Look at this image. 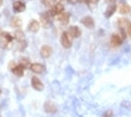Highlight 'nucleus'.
Instances as JSON below:
<instances>
[{"label":"nucleus","instance_id":"2","mask_svg":"<svg viewBox=\"0 0 131 117\" xmlns=\"http://www.w3.org/2000/svg\"><path fill=\"white\" fill-rule=\"evenodd\" d=\"M14 38L17 40V45H18L19 50H24L26 47H27V41H26L25 35L24 32L20 30V29H17L14 34Z\"/></svg>","mask_w":131,"mask_h":117},{"label":"nucleus","instance_id":"4","mask_svg":"<svg viewBox=\"0 0 131 117\" xmlns=\"http://www.w3.org/2000/svg\"><path fill=\"white\" fill-rule=\"evenodd\" d=\"M39 20H40V25L45 29H48L49 27L52 26V16L49 15L48 11L41 12L39 16Z\"/></svg>","mask_w":131,"mask_h":117},{"label":"nucleus","instance_id":"29","mask_svg":"<svg viewBox=\"0 0 131 117\" xmlns=\"http://www.w3.org/2000/svg\"><path fill=\"white\" fill-rule=\"evenodd\" d=\"M108 1H114V0H108Z\"/></svg>","mask_w":131,"mask_h":117},{"label":"nucleus","instance_id":"26","mask_svg":"<svg viewBox=\"0 0 131 117\" xmlns=\"http://www.w3.org/2000/svg\"><path fill=\"white\" fill-rule=\"evenodd\" d=\"M67 2H71L72 5H74V4H76L77 2V0H67Z\"/></svg>","mask_w":131,"mask_h":117},{"label":"nucleus","instance_id":"9","mask_svg":"<svg viewBox=\"0 0 131 117\" xmlns=\"http://www.w3.org/2000/svg\"><path fill=\"white\" fill-rule=\"evenodd\" d=\"M13 10L15 14H20L26 10V4L21 0H17L13 4Z\"/></svg>","mask_w":131,"mask_h":117},{"label":"nucleus","instance_id":"6","mask_svg":"<svg viewBox=\"0 0 131 117\" xmlns=\"http://www.w3.org/2000/svg\"><path fill=\"white\" fill-rule=\"evenodd\" d=\"M49 15L52 17H56L58 15H61L62 12H64V5H61V4H55L52 8H49L48 10Z\"/></svg>","mask_w":131,"mask_h":117},{"label":"nucleus","instance_id":"10","mask_svg":"<svg viewBox=\"0 0 131 117\" xmlns=\"http://www.w3.org/2000/svg\"><path fill=\"white\" fill-rule=\"evenodd\" d=\"M29 69L35 74H43L45 71V66L43 64H39V62H34V64H30Z\"/></svg>","mask_w":131,"mask_h":117},{"label":"nucleus","instance_id":"13","mask_svg":"<svg viewBox=\"0 0 131 117\" xmlns=\"http://www.w3.org/2000/svg\"><path fill=\"white\" fill-rule=\"evenodd\" d=\"M52 54H53V49L48 45H44V46L40 48V56L43 57V58H48V57L52 56Z\"/></svg>","mask_w":131,"mask_h":117},{"label":"nucleus","instance_id":"3","mask_svg":"<svg viewBox=\"0 0 131 117\" xmlns=\"http://www.w3.org/2000/svg\"><path fill=\"white\" fill-rule=\"evenodd\" d=\"M8 68H9L11 73H13L14 75H16L17 77H23V76H24V71H25V68H24L23 66L19 64V62L17 64L16 61L11 60V61L9 62V65H8Z\"/></svg>","mask_w":131,"mask_h":117},{"label":"nucleus","instance_id":"25","mask_svg":"<svg viewBox=\"0 0 131 117\" xmlns=\"http://www.w3.org/2000/svg\"><path fill=\"white\" fill-rule=\"evenodd\" d=\"M56 4H61V5H64L65 2H67V0H55Z\"/></svg>","mask_w":131,"mask_h":117},{"label":"nucleus","instance_id":"18","mask_svg":"<svg viewBox=\"0 0 131 117\" xmlns=\"http://www.w3.org/2000/svg\"><path fill=\"white\" fill-rule=\"evenodd\" d=\"M21 25H23L21 19H20L19 17H17V16H15L13 19H11V21H10V26L13 27V28H16V29H19L20 27H21Z\"/></svg>","mask_w":131,"mask_h":117},{"label":"nucleus","instance_id":"8","mask_svg":"<svg viewBox=\"0 0 131 117\" xmlns=\"http://www.w3.org/2000/svg\"><path fill=\"white\" fill-rule=\"evenodd\" d=\"M30 84H31V87H32V88H34L35 90H37V92H41V90L44 89V84H43V82H41L39 78L36 77V76L31 77Z\"/></svg>","mask_w":131,"mask_h":117},{"label":"nucleus","instance_id":"15","mask_svg":"<svg viewBox=\"0 0 131 117\" xmlns=\"http://www.w3.org/2000/svg\"><path fill=\"white\" fill-rule=\"evenodd\" d=\"M67 32L71 35V37L72 38H79L80 36H81V29L79 28L77 26H71L70 28H68V30Z\"/></svg>","mask_w":131,"mask_h":117},{"label":"nucleus","instance_id":"17","mask_svg":"<svg viewBox=\"0 0 131 117\" xmlns=\"http://www.w3.org/2000/svg\"><path fill=\"white\" fill-rule=\"evenodd\" d=\"M119 12L121 15L129 14V12H131V7L128 4H126V2H122V4H120V6H119Z\"/></svg>","mask_w":131,"mask_h":117},{"label":"nucleus","instance_id":"21","mask_svg":"<svg viewBox=\"0 0 131 117\" xmlns=\"http://www.w3.org/2000/svg\"><path fill=\"white\" fill-rule=\"evenodd\" d=\"M19 64L23 66L24 68H28V67H30V61H29V59L28 58H25V57H23V58H20V60H19Z\"/></svg>","mask_w":131,"mask_h":117},{"label":"nucleus","instance_id":"22","mask_svg":"<svg viewBox=\"0 0 131 117\" xmlns=\"http://www.w3.org/2000/svg\"><path fill=\"white\" fill-rule=\"evenodd\" d=\"M40 1L44 6H46V7H48V8H52L53 6L56 4L55 0H40Z\"/></svg>","mask_w":131,"mask_h":117},{"label":"nucleus","instance_id":"1","mask_svg":"<svg viewBox=\"0 0 131 117\" xmlns=\"http://www.w3.org/2000/svg\"><path fill=\"white\" fill-rule=\"evenodd\" d=\"M14 36L9 34V32H5L2 34V36L0 37V47L2 48V49H9L11 48L14 44Z\"/></svg>","mask_w":131,"mask_h":117},{"label":"nucleus","instance_id":"23","mask_svg":"<svg viewBox=\"0 0 131 117\" xmlns=\"http://www.w3.org/2000/svg\"><path fill=\"white\" fill-rule=\"evenodd\" d=\"M103 117H113V112L112 110H108L103 114Z\"/></svg>","mask_w":131,"mask_h":117},{"label":"nucleus","instance_id":"16","mask_svg":"<svg viewBox=\"0 0 131 117\" xmlns=\"http://www.w3.org/2000/svg\"><path fill=\"white\" fill-rule=\"evenodd\" d=\"M44 109H45V112L48 113V114H54V113L57 112V108H56L55 104L52 103V101H47V103L44 105Z\"/></svg>","mask_w":131,"mask_h":117},{"label":"nucleus","instance_id":"14","mask_svg":"<svg viewBox=\"0 0 131 117\" xmlns=\"http://www.w3.org/2000/svg\"><path fill=\"white\" fill-rule=\"evenodd\" d=\"M39 28H40V23L38 22L37 20L31 19L30 21H29V23H28V30L30 32L36 34V32H38V30H39Z\"/></svg>","mask_w":131,"mask_h":117},{"label":"nucleus","instance_id":"19","mask_svg":"<svg viewBox=\"0 0 131 117\" xmlns=\"http://www.w3.org/2000/svg\"><path fill=\"white\" fill-rule=\"evenodd\" d=\"M115 10H117V5L112 4L110 5L108 8H106L105 12H104V16H105V18H110L111 16H113V14L115 12Z\"/></svg>","mask_w":131,"mask_h":117},{"label":"nucleus","instance_id":"20","mask_svg":"<svg viewBox=\"0 0 131 117\" xmlns=\"http://www.w3.org/2000/svg\"><path fill=\"white\" fill-rule=\"evenodd\" d=\"M84 4L88 6L91 10H94V8L96 7V5L99 4V0H85Z\"/></svg>","mask_w":131,"mask_h":117},{"label":"nucleus","instance_id":"30","mask_svg":"<svg viewBox=\"0 0 131 117\" xmlns=\"http://www.w3.org/2000/svg\"><path fill=\"white\" fill-rule=\"evenodd\" d=\"M0 95H1V90H0Z\"/></svg>","mask_w":131,"mask_h":117},{"label":"nucleus","instance_id":"28","mask_svg":"<svg viewBox=\"0 0 131 117\" xmlns=\"http://www.w3.org/2000/svg\"><path fill=\"white\" fill-rule=\"evenodd\" d=\"M2 4H4V0H0V7L2 6Z\"/></svg>","mask_w":131,"mask_h":117},{"label":"nucleus","instance_id":"24","mask_svg":"<svg viewBox=\"0 0 131 117\" xmlns=\"http://www.w3.org/2000/svg\"><path fill=\"white\" fill-rule=\"evenodd\" d=\"M126 32H127V34H128V35H129L130 37H131V21H130V23H129V25H128V27H127Z\"/></svg>","mask_w":131,"mask_h":117},{"label":"nucleus","instance_id":"11","mask_svg":"<svg viewBox=\"0 0 131 117\" xmlns=\"http://www.w3.org/2000/svg\"><path fill=\"white\" fill-rule=\"evenodd\" d=\"M122 41L123 39L119 34H113L111 36V39H110V43H111V46L112 47H119L122 45Z\"/></svg>","mask_w":131,"mask_h":117},{"label":"nucleus","instance_id":"12","mask_svg":"<svg viewBox=\"0 0 131 117\" xmlns=\"http://www.w3.org/2000/svg\"><path fill=\"white\" fill-rule=\"evenodd\" d=\"M81 23L82 25H84V27H86V28H89V29H93L94 26H95L93 18L90 17V16H85L84 18H82Z\"/></svg>","mask_w":131,"mask_h":117},{"label":"nucleus","instance_id":"27","mask_svg":"<svg viewBox=\"0 0 131 117\" xmlns=\"http://www.w3.org/2000/svg\"><path fill=\"white\" fill-rule=\"evenodd\" d=\"M2 34H4V31H2V30H1V28H0V37L2 36Z\"/></svg>","mask_w":131,"mask_h":117},{"label":"nucleus","instance_id":"7","mask_svg":"<svg viewBox=\"0 0 131 117\" xmlns=\"http://www.w3.org/2000/svg\"><path fill=\"white\" fill-rule=\"evenodd\" d=\"M55 19H56V21H57L59 25L66 26V25H68V21H70V14L66 12V11H64V12H62L61 15L56 16Z\"/></svg>","mask_w":131,"mask_h":117},{"label":"nucleus","instance_id":"5","mask_svg":"<svg viewBox=\"0 0 131 117\" xmlns=\"http://www.w3.org/2000/svg\"><path fill=\"white\" fill-rule=\"evenodd\" d=\"M72 37L67 31H63L61 35V44L64 48H71L72 47Z\"/></svg>","mask_w":131,"mask_h":117}]
</instances>
